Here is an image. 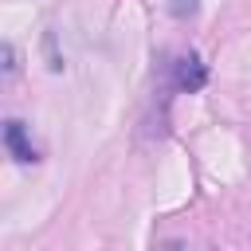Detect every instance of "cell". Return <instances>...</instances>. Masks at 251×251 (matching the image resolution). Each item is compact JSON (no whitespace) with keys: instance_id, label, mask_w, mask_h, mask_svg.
I'll list each match as a JSON object with an SVG mask.
<instances>
[{"instance_id":"6da1fadb","label":"cell","mask_w":251,"mask_h":251,"mask_svg":"<svg viewBox=\"0 0 251 251\" xmlns=\"http://www.w3.org/2000/svg\"><path fill=\"white\" fill-rule=\"evenodd\" d=\"M169 82H173V90H180V94H196V90L208 86V67L200 63L196 51L176 55V63H169Z\"/></svg>"},{"instance_id":"7a4b0ae2","label":"cell","mask_w":251,"mask_h":251,"mask_svg":"<svg viewBox=\"0 0 251 251\" xmlns=\"http://www.w3.org/2000/svg\"><path fill=\"white\" fill-rule=\"evenodd\" d=\"M4 149H8V157L16 165H35L39 161V149L31 145V133H27V126L20 118H8L4 122Z\"/></svg>"},{"instance_id":"3957f363","label":"cell","mask_w":251,"mask_h":251,"mask_svg":"<svg viewBox=\"0 0 251 251\" xmlns=\"http://www.w3.org/2000/svg\"><path fill=\"white\" fill-rule=\"evenodd\" d=\"M169 12H173L176 20H188V16L200 12V0H169Z\"/></svg>"},{"instance_id":"277c9868","label":"cell","mask_w":251,"mask_h":251,"mask_svg":"<svg viewBox=\"0 0 251 251\" xmlns=\"http://www.w3.org/2000/svg\"><path fill=\"white\" fill-rule=\"evenodd\" d=\"M43 47H47V67H51V71H63L67 63H63V55L55 51V31H47V35H43Z\"/></svg>"},{"instance_id":"5b68a950","label":"cell","mask_w":251,"mask_h":251,"mask_svg":"<svg viewBox=\"0 0 251 251\" xmlns=\"http://www.w3.org/2000/svg\"><path fill=\"white\" fill-rule=\"evenodd\" d=\"M4 75H8V78L20 75V59H16V47H12V43H4Z\"/></svg>"}]
</instances>
